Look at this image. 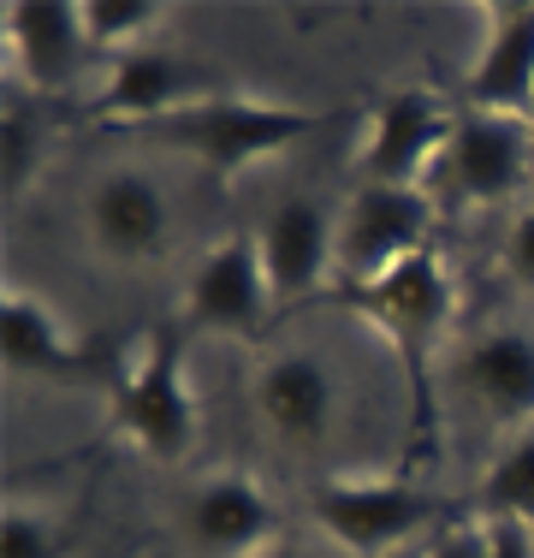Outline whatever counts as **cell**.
Listing matches in <instances>:
<instances>
[{
  "label": "cell",
  "mask_w": 534,
  "mask_h": 558,
  "mask_svg": "<svg viewBox=\"0 0 534 558\" xmlns=\"http://www.w3.org/2000/svg\"><path fill=\"white\" fill-rule=\"evenodd\" d=\"M339 303L392 344L398 368H404V392H410V446H422V434H434V380H427V363H434L439 339L451 327V310H458V279H451L446 256L422 250V256H410L404 268H392L374 286L339 291Z\"/></svg>",
  "instance_id": "6da1fadb"
},
{
  "label": "cell",
  "mask_w": 534,
  "mask_h": 558,
  "mask_svg": "<svg viewBox=\"0 0 534 558\" xmlns=\"http://www.w3.org/2000/svg\"><path fill=\"white\" fill-rule=\"evenodd\" d=\"M107 434L155 463H179L196 446V392L184 380V322L155 327L107 392Z\"/></svg>",
  "instance_id": "7a4b0ae2"
},
{
  "label": "cell",
  "mask_w": 534,
  "mask_h": 558,
  "mask_svg": "<svg viewBox=\"0 0 534 558\" xmlns=\"http://www.w3.org/2000/svg\"><path fill=\"white\" fill-rule=\"evenodd\" d=\"M143 137L167 143V149H184L196 161H208L214 172H244L250 161H267V155L291 149L298 137L315 131L310 108H291V101H262V96H220L196 101L184 113H167L155 125H137Z\"/></svg>",
  "instance_id": "3957f363"
},
{
  "label": "cell",
  "mask_w": 534,
  "mask_h": 558,
  "mask_svg": "<svg viewBox=\"0 0 534 558\" xmlns=\"http://www.w3.org/2000/svg\"><path fill=\"white\" fill-rule=\"evenodd\" d=\"M310 517L351 558H386L439 523V499L404 475H332L310 494Z\"/></svg>",
  "instance_id": "277c9868"
},
{
  "label": "cell",
  "mask_w": 534,
  "mask_h": 558,
  "mask_svg": "<svg viewBox=\"0 0 534 558\" xmlns=\"http://www.w3.org/2000/svg\"><path fill=\"white\" fill-rule=\"evenodd\" d=\"M427 226H434V196L398 191V184H356V196L339 208V244H332V286L356 291L374 286L410 256H422Z\"/></svg>",
  "instance_id": "5b68a950"
},
{
  "label": "cell",
  "mask_w": 534,
  "mask_h": 558,
  "mask_svg": "<svg viewBox=\"0 0 534 558\" xmlns=\"http://www.w3.org/2000/svg\"><path fill=\"white\" fill-rule=\"evenodd\" d=\"M458 113L434 89H392L368 113L363 143H356V172L363 184H398V191H427V167H446Z\"/></svg>",
  "instance_id": "8992f818"
},
{
  "label": "cell",
  "mask_w": 534,
  "mask_h": 558,
  "mask_svg": "<svg viewBox=\"0 0 534 558\" xmlns=\"http://www.w3.org/2000/svg\"><path fill=\"white\" fill-rule=\"evenodd\" d=\"M267 310H274V291H267L256 232H232L196 262L191 286H184V315L179 322L191 327V333L250 339V333H262Z\"/></svg>",
  "instance_id": "52a82bcc"
},
{
  "label": "cell",
  "mask_w": 534,
  "mask_h": 558,
  "mask_svg": "<svg viewBox=\"0 0 534 558\" xmlns=\"http://www.w3.org/2000/svg\"><path fill=\"white\" fill-rule=\"evenodd\" d=\"M208 96H220L208 65L167 54V48H131V54H119L107 65V84H101V96L89 101V113L119 119V125L137 131V125H155V119H167V113L196 108V101H208Z\"/></svg>",
  "instance_id": "ba28073f"
},
{
  "label": "cell",
  "mask_w": 534,
  "mask_h": 558,
  "mask_svg": "<svg viewBox=\"0 0 534 558\" xmlns=\"http://www.w3.org/2000/svg\"><path fill=\"white\" fill-rule=\"evenodd\" d=\"M446 172L463 203H481V208L511 203L534 172V125L529 119L463 108L458 131H451V149H446Z\"/></svg>",
  "instance_id": "9c48e42d"
},
{
  "label": "cell",
  "mask_w": 534,
  "mask_h": 558,
  "mask_svg": "<svg viewBox=\"0 0 534 558\" xmlns=\"http://www.w3.org/2000/svg\"><path fill=\"white\" fill-rule=\"evenodd\" d=\"M184 541L208 558H256L279 541V511L250 470H214L191 487Z\"/></svg>",
  "instance_id": "30bf717a"
},
{
  "label": "cell",
  "mask_w": 534,
  "mask_h": 558,
  "mask_svg": "<svg viewBox=\"0 0 534 558\" xmlns=\"http://www.w3.org/2000/svg\"><path fill=\"white\" fill-rule=\"evenodd\" d=\"M332 244H339V226L315 203V196H286L279 208H267V220L256 226V250L267 268V291H274L279 310L315 298L332 274Z\"/></svg>",
  "instance_id": "8fae6325"
},
{
  "label": "cell",
  "mask_w": 534,
  "mask_h": 558,
  "mask_svg": "<svg viewBox=\"0 0 534 558\" xmlns=\"http://www.w3.org/2000/svg\"><path fill=\"white\" fill-rule=\"evenodd\" d=\"M256 416L274 440L320 446L339 422V375L315 351H279L256 368Z\"/></svg>",
  "instance_id": "7c38bea8"
},
{
  "label": "cell",
  "mask_w": 534,
  "mask_h": 558,
  "mask_svg": "<svg viewBox=\"0 0 534 558\" xmlns=\"http://www.w3.org/2000/svg\"><path fill=\"white\" fill-rule=\"evenodd\" d=\"M7 54L31 89H65L84 72V0H12L7 12Z\"/></svg>",
  "instance_id": "4fadbf2b"
},
{
  "label": "cell",
  "mask_w": 534,
  "mask_h": 558,
  "mask_svg": "<svg viewBox=\"0 0 534 558\" xmlns=\"http://www.w3.org/2000/svg\"><path fill=\"white\" fill-rule=\"evenodd\" d=\"M84 226L107 262H149L167 250V196L149 172L119 167L84 196Z\"/></svg>",
  "instance_id": "5bb4252c"
},
{
  "label": "cell",
  "mask_w": 534,
  "mask_h": 558,
  "mask_svg": "<svg viewBox=\"0 0 534 558\" xmlns=\"http://www.w3.org/2000/svg\"><path fill=\"white\" fill-rule=\"evenodd\" d=\"M470 108L534 119V0L487 7V43L470 65Z\"/></svg>",
  "instance_id": "9a60e30c"
},
{
  "label": "cell",
  "mask_w": 534,
  "mask_h": 558,
  "mask_svg": "<svg viewBox=\"0 0 534 558\" xmlns=\"http://www.w3.org/2000/svg\"><path fill=\"white\" fill-rule=\"evenodd\" d=\"M458 387L481 398L493 422L529 434V422H534V333L529 327H511V322L475 333L458 356Z\"/></svg>",
  "instance_id": "2e32d148"
},
{
  "label": "cell",
  "mask_w": 534,
  "mask_h": 558,
  "mask_svg": "<svg viewBox=\"0 0 534 558\" xmlns=\"http://www.w3.org/2000/svg\"><path fill=\"white\" fill-rule=\"evenodd\" d=\"M0 333H7V368L12 375H36V380H89L96 356L89 344L60 322L48 298L24 286H7L0 298Z\"/></svg>",
  "instance_id": "e0dca14e"
},
{
  "label": "cell",
  "mask_w": 534,
  "mask_h": 558,
  "mask_svg": "<svg viewBox=\"0 0 534 558\" xmlns=\"http://www.w3.org/2000/svg\"><path fill=\"white\" fill-rule=\"evenodd\" d=\"M481 523H529L534 529V434L511 440L487 475H481Z\"/></svg>",
  "instance_id": "ac0fdd59"
},
{
  "label": "cell",
  "mask_w": 534,
  "mask_h": 558,
  "mask_svg": "<svg viewBox=\"0 0 534 558\" xmlns=\"http://www.w3.org/2000/svg\"><path fill=\"white\" fill-rule=\"evenodd\" d=\"M160 19H167L160 0H84L89 48H113V60L131 54V48H149V31Z\"/></svg>",
  "instance_id": "d6986e66"
},
{
  "label": "cell",
  "mask_w": 534,
  "mask_h": 558,
  "mask_svg": "<svg viewBox=\"0 0 534 558\" xmlns=\"http://www.w3.org/2000/svg\"><path fill=\"white\" fill-rule=\"evenodd\" d=\"M0 558H72V529L53 511L12 499L7 523H0Z\"/></svg>",
  "instance_id": "ffe728a7"
},
{
  "label": "cell",
  "mask_w": 534,
  "mask_h": 558,
  "mask_svg": "<svg viewBox=\"0 0 534 558\" xmlns=\"http://www.w3.org/2000/svg\"><path fill=\"white\" fill-rule=\"evenodd\" d=\"M48 161V125L31 108L12 101L7 119H0V167H7V196H19L24 184L36 179V167Z\"/></svg>",
  "instance_id": "44dd1931"
},
{
  "label": "cell",
  "mask_w": 534,
  "mask_h": 558,
  "mask_svg": "<svg viewBox=\"0 0 534 558\" xmlns=\"http://www.w3.org/2000/svg\"><path fill=\"white\" fill-rule=\"evenodd\" d=\"M499 262H505V274H511L517 286L534 291V208H523V215L511 220V232H505Z\"/></svg>",
  "instance_id": "7402d4cb"
},
{
  "label": "cell",
  "mask_w": 534,
  "mask_h": 558,
  "mask_svg": "<svg viewBox=\"0 0 534 558\" xmlns=\"http://www.w3.org/2000/svg\"><path fill=\"white\" fill-rule=\"evenodd\" d=\"M427 558H487V523H451L434 535Z\"/></svg>",
  "instance_id": "603a6c76"
},
{
  "label": "cell",
  "mask_w": 534,
  "mask_h": 558,
  "mask_svg": "<svg viewBox=\"0 0 534 558\" xmlns=\"http://www.w3.org/2000/svg\"><path fill=\"white\" fill-rule=\"evenodd\" d=\"M487 558H534L529 523H487Z\"/></svg>",
  "instance_id": "cb8c5ba5"
},
{
  "label": "cell",
  "mask_w": 534,
  "mask_h": 558,
  "mask_svg": "<svg viewBox=\"0 0 534 558\" xmlns=\"http://www.w3.org/2000/svg\"><path fill=\"white\" fill-rule=\"evenodd\" d=\"M256 558H298V547H286V541H274V547H262Z\"/></svg>",
  "instance_id": "d4e9b609"
},
{
  "label": "cell",
  "mask_w": 534,
  "mask_h": 558,
  "mask_svg": "<svg viewBox=\"0 0 534 558\" xmlns=\"http://www.w3.org/2000/svg\"><path fill=\"white\" fill-rule=\"evenodd\" d=\"M529 125H534V119H529Z\"/></svg>",
  "instance_id": "484cf974"
}]
</instances>
